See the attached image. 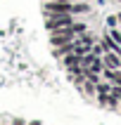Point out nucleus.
<instances>
[{"instance_id":"f257e3e1","label":"nucleus","mask_w":121,"mask_h":125,"mask_svg":"<svg viewBox=\"0 0 121 125\" xmlns=\"http://www.w3.org/2000/svg\"><path fill=\"white\" fill-rule=\"evenodd\" d=\"M71 0H45L43 12L45 17H55V14H71Z\"/></svg>"},{"instance_id":"f03ea898","label":"nucleus","mask_w":121,"mask_h":125,"mask_svg":"<svg viewBox=\"0 0 121 125\" xmlns=\"http://www.w3.org/2000/svg\"><path fill=\"white\" fill-rule=\"evenodd\" d=\"M74 24V14H55V17H45V28L48 33L57 31V28H67Z\"/></svg>"},{"instance_id":"7ed1b4c3","label":"nucleus","mask_w":121,"mask_h":125,"mask_svg":"<svg viewBox=\"0 0 121 125\" xmlns=\"http://www.w3.org/2000/svg\"><path fill=\"white\" fill-rule=\"evenodd\" d=\"M102 64H105V69H121V57L116 52H105Z\"/></svg>"},{"instance_id":"20e7f679","label":"nucleus","mask_w":121,"mask_h":125,"mask_svg":"<svg viewBox=\"0 0 121 125\" xmlns=\"http://www.w3.org/2000/svg\"><path fill=\"white\" fill-rule=\"evenodd\" d=\"M90 12V5H85V2H74L71 5V14H88Z\"/></svg>"},{"instance_id":"39448f33","label":"nucleus","mask_w":121,"mask_h":125,"mask_svg":"<svg viewBox=\"0 0 121 125\" xmlns=\"http://www.w3.org/2000/svg\"><path fill=\"white\" fill-rule=\"evenodd\" d=\"M112 90V83H97V94H107Z\"/></svg>"},{"instance_id":"423d86ee","label":"nucleus","mask_w":121,"mask_h":125,"mask_svg":"<svg viewBox=\"0 0 121 125\" xmlns=\"http://www.w3.org/2000/svg\"><path fill=\"white\" fill-rule=\"evenodd\" d=\"M71 28H74V33H76V35H81V33H85V28H88V26H85V24H71Z\"/></svg>"},{"instance_id":"0eeeda50","label":"nucleus","mask_w":121,"mask_h":125,"mask_svg":"<svg viewBox=\"0 0 121 125\" xmlns=\"http://www.w3.org/2000/svg\"><path fill=\"white\" fill-rule=\"evenodd\" d=\"M116 24H119V21H116V14H112V17H107V26H116Z\"/></svg>"},{"instance_id":"6e6552de","label":"nucleus","mask_w":121,"mask_h":125,"mask_svg":"<svg viewBox=\"0 0 121 125\" xmlns=\"http://www.w3.org/2000/svg\"><path fill=\"white\" fill-rule=\"evenodd\" d=\"M12 125H26V120H24V118H14Z\"/></svg>"},{"instance_id":"1a4fd4ad","label":"nucleus","mask_w":121,"mask_h":125,"mask_svg":"<svg viewBox=\"0 0 121 125\" xmlns=\"http://www.w3.org/2000/svg\"><path fill=\"white\" fill-rule=\"evenodd\" d=\"M26 125H43V123H40V120H28Z\"/></svg>"},{"instance_id":"9d476101","label":"nucleus","mask_w":121,"mask_h":125,"mask_svg":"<svg viewBox=\"0 0 121 125\" xmlns=\"http://www.w3.org/2000/svg\"><path fill=\"white\" fill-rule=\"evenodd\" d=\"M116 21H119V24H121V12H119V14H116Z\"/></svg>"},{"instance_id":"9b49d317","label":"nucleus","mask_w":121,"mask_h":125,"mask_svg":"<svg viewBox=\"0 0 121 125\" xmlns=\"http://www.w3.org/2000/svg\"><path fill=\"white\" fill-rule=\"evenodd\" d=\"M119 102H121V97H119Z\"/></svg>"},{"instance_id":"f8f14e48","label":"nucleus","mask_w":121,"mask_h":125,"mask_svg":"<svg viewBox=\"0 0 121 125\" xmlns=\"http://www.w3.org/2000/svg\"><path fill=\"white\" fill-rule=\"evenodd\" d=\"M71 2H74V0H71Z\"/></svg>"}]
</instances>
